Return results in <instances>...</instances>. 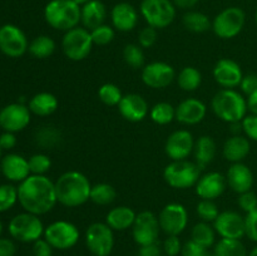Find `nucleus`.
Instances as JSON below:
<instances>
[{"mask_svg": "<svg viewBox=\"0 0 257 256\" xmlns=\"http://www.w3.org/2000/svg\"><path fill=\"white\" fill-rule=\"evenodd\" d=\"M150 117L156 124L166 125L170 124L176 119V107L168 102L156 103L150 110Z\"/></svg>", "mask_w": 257, "mask_h": 256, "instance_id": "nucleus-37", "label": "nucleus"}, {"mask_svg": "<svg viewBox=\"0 0 257 256\" xmlns=\"http://www.w3.org/2000/svg\"><path fill=\"white\" fill-rule=\"evenodd\" d=\"M29 42L25 33L14 24L0 27V52L9 58H19L28 52Z\"/></svg>", "mask_w": 257, "mask_h": 256, "instance_id": "nucleus-12", "label": "nucleus"}, {"mask_svg": "<svg viewBox=\"0 0 257 256\" xmlns=\"http://www.w3.org/2000/svg\"><path fill=\"white\" fill-rule=\"evenodd\" d=\"M138 19H140V15H138L137 9L130 3H118L110 10L112 27L118 32H132L137 27Z\"/></svg>", "mask_w": 257, "mask_h": 256, "instance_id": "nucleus-24", "label": "nucleus"}, {"mask_svg": "<svg viewBox=\"0 0 257 256\" xmlns=\"http://www.w3.org/2000/svg\"><path fill=\"white\" fill-rule=\"evenodd\" d=\"M246 14L241 8L230 7L221 10L212 20V30L220 39H232L242 32Z\"/></svg>", "mask_w": 257, "mask_h": 256, "instance_id": "nucleus-9", "label": "nucleus"}, {"mask_svg": "<svg viewBox=\"0 0 257 256\" xmlns=\"http://www.w3.org/2000/svg\"><path fill=\"white\" fill-rule=\"evenodd\" d=\"M55 48L57 44L53 38L49 35H39L29 43L28 52L37 59H45L55 52Z\"/></svg>", "mask_w": 257, "mask_h": 256, "instance_id": "nucleus-33", "label": "nucleus"}, {"mask_svg": "<svg viewBox=\"0 0 257 256\" xmlns=\"http://www.w3.org/2000/svg\"><path fill=\"white\" fill-rule=\"evenodd\" d=\"M32 118L29 107L24 103H10L0 110V127L7 132L17 133L28 127Z\"/></svg>", "mask_w": 257, "mask_h": 256, "instance_id": "nucleus-15", "label": "nucleus"}, {"mask_svg": "<svg viewBox=\"0 0 257 256\" xmlns=\"http://www.w3.org/2000/svg\"><path fill=\"white\" fill-rule=\"evenodd\" d=\"M255 22H256V24H257V9H256V12H255Z\"/></svg>", "mask_w": 257, "mask_h": 256, "instance_id": "nucleus-63", "label": "nucleus"}, {"mask_svg": "<svg viewBox=\"0 0 257 256\" xmlns=\"http://www.w3.org/2000/svg\"><path fill=\"white\" fill-rule=\"evenodd\" d=\"M18 202V187L12 183L0 185V212L9 211Z\"/></svg>", "mask_w": 257, "mask_h": 256, "instance_id": "nucleus-41", "label": "nucleus"}, {"mask_svg": "<svg viewBox=\"0 0 257 256\" xmlns=\"http://www.w3.org/2000/svg\"><path fill=\"white\" fill-rule=\"evenodd\" d=\"M215 256H247L248 252L241 240L221 238L213 248Z\"/></svg>", "mask_w": 257, "mask_h": 256, "instance_id": "nucleus-36", "label": "nucleus"}, {"mask_svg": "<svg viewBox=\"0 0 257 256\" xmlns=\"http://www.w3.org/2000/svg\"><path fill=\"white\" fill-rule=\"evenodd\" d=\"M216 117L227 123L241 122L247 113V100L235 89H221L213 95L211 102Z\"/></svg>", "mask_w": 257, "mask_h": 256, "instance_id": "nucleus-3", "label": "nucleus"}, {"mask_svg": "<svg viewBox=\"0 0 257 256\" xmlns=\"http://www.w3.org/2000/svg\"><path fill=\"white\" fill-rule=\"evenodd\" d=\"M137 256H162V248L158 246L157 242L140 246Z\"/></svg>", "mask_w": 257, "mask_h": 256, "instance_id": "nucleus-54", "label": "nucleus"}, {"mask_svg": "<svg viewBox=\"0 0 257 256\" xmlns=\"http://www.w3.org/2000/svg\"><path fill=\"white\" fill-rule=\"evenodd\" d=\"M2 233H3V222L2 220H0V236H2Z\"/></svg>", "mask_w": 257, "mask_h": 256, "instance_id": "nucleus-62", "label": "nucleus"}, {"mask_svg": "<svg viewBox=\"0 0 257 256\" xmlns=\"http://www.w3.org/2000/svg\"><path fill=\"white\" fill-rule=\"evenodd\" d=\"M80 10L73 0H50L44 8V19L53 29L65 33L79 25Z\"/></svg>", "mask_w": 257, "mask_h": 256, "instance_id": "nucleus-4", "label": "nucleus"}, {"mask_svg": "<svg viewBox=\"0 0 257 256\" xmlns=\"http://www.w3.org/2000/svg\"><path fill=\"white\" fill-rule=\"evenodd\" d=\"M175 79V68L166 62L148 63L142 68V82L153 89H163Z\"/></svg>", "mask_w": 257, "mask_h": 256, "instance_id": "nucleus-16", "label": "nucleus"}, {"mask_svg": "<svg viewBox=\"0 0 257 256\" xmlns=\"http://www.w3.org/2000/svg\"><path fill=\"white\" fill-rule=\"evenodd\" d=\"M206 250H207V248L202 247L201 245L196 243L195 241L188 240L187 242L183 243L181 255L182 256H203V253L206 252Z\"/></svg>", "mask_w": 257, "mask_h": 256, "instance_id": "nucleus-51", "label": "nucleus"}, {"mask_svg": "<svg viewBox=\"0 0 257 256\" xmlns=\"http://www.w3.org/2000/svg\"><path fill=\"white\" fill-rule=\"evenodd\" d=\"M240 88L242 90V93H245L247 97L250 94H252L255 90H257V74L243 75Z\"/></svg>", "mask_w": 257, "mask_h": 256, "instance_id": "nucleus-52", "label": "nucleus"}, {"mask_svg": "<svg viewBox=\"0 0 257 256\" xmlns=\"http://www.w3.org/2000/svg\"><path fill=\"white\" fill-rule=\"evenodd\" d=\"M54 183L58 202L65 207H79L90 200L92 183L89 178L79 171L64 172Z\"/></svg>", "mask_w": 257, "mask_h": 256, "instance_id": "nucleus-2", "label": "nucleus"}, {"mask_svg": "<svg viewBox=\"0 0 257 256\" xmlns=\"http://www.w3.org/2000/svg\"><path fill=\"white\" fill-rule=\"evenodd\" d=\"M8 230L14 240L29 243L42 238V236H44L45 227L39 216L24 211L10 220Z\"/></svg>", "mask_w": 257, "mask_h": 256, "instance_id": "nucleus-6", "label": "nucleus"}, {"mask_svg": "<svg viewBox=\"0 0 257 256\" xmlns=\"http://www.w3.org/2000/svg\"><path fill=\"white\" fill-rule=\"evenodd\" d=\"M117 197V191L112 185L105 182L95 183L92 185L90 190V201L95 205L99 206H108L114 202Z\"/></svg>", "mask_w": 257, "mask_h": 256, "instance_id": "nucleus-34", "label": "nucleus"}, {"mask_svg": "<svg viewBox=\"0 0 257 256\" xmlns=\"http://www.w3.org/2000/svg\"><path fill=\"white\" fill-rule=\"evenodd\" d=\"M191 240L195 241L196 243L201 245L202 247L210 248L215 245L216 241V230L210 222H201L196 223L191 231Z\"/></svg>", "mask_w": 257, "mask_h": 256, "instance_id": "nucleus-32", "label": "nucleus"}, {"mask_svg": "<svg viewBox=\"0 0 257 256\" xmlns=\"http://www.w3.org/2000/svg\"><path fill=\"white\" fill-rule=\"evenodd\" d=\"M107 18V8L100 0H90L84 4L80 10V23L88 30L104 24Z\"/></svg>", "mask_w": 257, "mask_h": 256, "instance_id": "nucleus-26", "label": "nucleus"}, {"mask_svg": "<svg viewBox=\"0 0 257 256\" xmlns=\"http://www.w3.org/2000/svg\"><path fill=\"white\" fill-rule=\"evenodd\" d=\"M58 98L49 92H40L33 95L28 102L30 112L39 117H48L58 109Z\"/></svg>", "mask_w": 257, "mask_h": 256, "instance_id": "nucleus-30", "label": "nucleus"}, {"mask_svg": "<svg viewBox=\"0 0 257 256\" xmlns=\"http://www.w3.org/2000/svg\"><path fill=\"white\" fill-rule=\"evenodd\" d=\"M177 83L185 92H193L200 88L202 83V74L195 67H185L177 75Z\"/></svg>", "mask_w": 257, "mask_h": 256, "instance_id": "nucleus-35", "label": "nucleus"}, {"mask_svg": "<svg viewBox=\"0 0 257 256\" xmlns=\"http://www.w3.org/2000/svg\"><path fill=\"white\" fill-rule=\"evenodd\" d=\"M182 242L177 235H168L163 242V251L167 256H177L182 251Z\"/></svg>", "mask_w": 257, "mask_h": 256, "instance_id": "nucleus-48", "label": "nucleus"}, {"mask_svg": "<svg viewBox=\"0 0 257 256\" xmlns=\"http://www.w3.org/2000/svg\"><path fill=\"white\" fill-rule=\"evenodd\" d=\"M247 256H257V246H256V247H253L252 250L250 251V253H248Z\"/></svg>", "mask_w": 257, "mask_h": 256, "instance_id": "nucleus-60", "label": "nucleus"}, {"mask_svg": "<svg viewBox=\"0 0 257 256\" xmlns=\"http://www.w3.org/2000/svg\"><path fill=\"white\" fill-rule=\"evenodd\" d=\"M227 186L236 193H243L251 191L253 186V173L245 163H232L226 173Z\"/></svg>", "mask_w": 257, "mask_h": 256, "instance_id": "nucleus-25", "label": "nucleus"}, {"mask_svg": "<svg viewBox=\"0 0 257 256\" xmlns=\"http://www.w3.org/2000/svg\"><path fill=\"white\" fill-rule=\"evenodd\" d=\"M3 151H4V150H3V148H2V147H0V162H2L3 157H4V156H3Z\"/></svg>", "mask_w": 257, "mask_h": 256, "instance_id": "nucleus-61", "label": "nucleus"}, {"mask_svg": "<svg viewBox=\"0 0 257 256\" xmlns=\"http://www.w3.org/2000/svg\"><path fill=\"white\" fill-rule=\"evenodd\" d=\"M15 146H17V137H15V133L4 131V133L0 135V147L4 151H9L12 150V148H14Z\"/></svg>", "mask_w": 257, "mask_h": 256, "instance_id": "nucleus-53", "label": "nucleus"}, {"mask_svg": "<svg viewBox=\"0 0 257 256\" xmlns=\"http://www.w3.org/2000/svg\"><path fill=\"white\" fill-rule=\"evenodd\" d=\"M18 202L37 216L50 212L58 203L55 183L45 175H30L18 186Z\"/></svg>", "mask_w": 257, "mask_h": 256, "instance_id": "nucleus-1", "label": "nucleus"}, {"mask_svg": "<svg viewBox=\"0 0 257 256\" xmlns=\"http://www.w3.org/2000/svg\"><path fill=\"white\" fill-rule=\"evenodd\" d=\"M161 226L158 217L151 211H142L137 213L132 226V235L136 243L140 246L156 243L160 236Z\"/></svg>", "mask_w": 257, "mask_h": 256, "instance_id": "nucleus-14", "label": "nucleus"}, {"mask_svg": "<svg viewBox=\"0 0 257 256\" xmlns=\"http://www.w3.org/2000/svg\"><path fill=\"white\" fill-rule=\"evenodd\" d=\"M207 107L197 98H187L176 107V120L185 125L198 124L205 119Z\"/></svg>", "mask_w": 257, "mask_h": 256, "instance_id": "nucleus-23", "label": "nucleus"}, {"mask_svg": "<svg viewBox=\"0 0 257 256\" xmlns=\"http://www.w3.org/2000/svg\"><path fill=\"white\" fill-rule=\"evenodd\" d=\"M0 170H2L4 177L10 182L20 183L32 175L29 168V161L18 153L5 155L0 162Z\"/></svg>", "mask_w": 257, "mask_h": 256, "instance_id": "nucleus-22", "label": "nucleus"}, {"mask_svg": "<svg viewBox=\"0 0 257 256\" xmlns=\"http://www.w3.org/2000/svg\"><path fill=\"white\" fill-rule=\"evenodd\" d=\"M79 228L65 220L54 221L44 230V238L57 250H69L79 241Z\"/></svg>", "mask_w": 257, "mask_h": 256, "instance_id": "nucleus-10", "label": "nucleus"}, {"mask_svg": "<svg viewBox=\"0 0 257 256\" xmlns=\"http://www.w3.org/2000/svg\"><path fill=\"white\" fill-rule=\"evenodd\" d=\"M120 115L128 122H142L150 113V107L145 98L137 93L123 94L119 104L117 105Z\"/></svg>", "mask_w": 257, "mask_h": 256, "instance_id": "nucleus-20", "label": "nucleus"}, {"mask_svg": "<svg viewBox=\"0 0 257 256\" xmlns=\"http://www.w3.org/2000/svg\"><path fill=\"white\" fill-rule=\"evenodd\" d=\"M62 140L59 131L53 125H43L35 132V142L43 148H53Z\"/></svg>", "mask_w": 257, "mask_h": 256, "instance_id": "nucleus-38", "label": "nucleus"}, {"mask_svg": "<svg viewBox=\"0 0 257 256\" xmlns=\"http://www.w3.org/2000/svg\"><path fill=\"white\" fill-rule=\"evenodd\" d=\"M98 97L103 104L114 107V105L119 104L120 99L123 98V93L120 88L114 83H104L98 89Z\"/></svg>", "mask_w": 257, "mask_h": 256, "instance_id": "nucleus-39", "label": "nucleus"}, {"mask_svg": "<svg viewBox=\"0 0 257 256\" xmlns=\"http://www.w3.org/2000/svg\"><path fill=\"white\" fill-rule=\"evenodd\" d=\"M251 150L250 141L243 136H232L225 142L222 148L223 157L232 163L242 162L248 156Z\"/></svg>", "mask_w": 257, "mask_h": 256, "instance_id": "nucleus-27", "label": "nucleus"}, {"mask_svg": "<svg viewBox=\"0 0 257 256\" xmlns=\"http://www.w3.org/2000/svg\"><path fill=\"white\" fill-rule=\"evenodd\" d=\"M53 246L45 238H39L33 242V255L34 256H53Z\"/></svg>", "mask_w": 257, "mask_h": 256, "instance_id": "nucleus-50", "label": "nucleus"}, {"mask_svg": "<svg viewBox=\"0 0 257 256\" xmlns=\"http://www.w3.org/2000/svg\"><path fill=\"white\" fill-rule=\"evenodd\" d=\"M230 127H231V132L233 133V136H238L242 131V120L241 122H233L230 123Z\"/></svg>", "mask_w": 257, "mask_h": 256, "instance_id": "nucleus-58", "label": "nucleus"}, {"mask_svg": "<svg viewBox=\"0 0 257 256\" xmlns=\"http://www.w3.org/2000/svg\"><path fill=\"white\" fill-rule=\"evenodd\" d=\"M90 32L84 27H75L64 33L62 39V50L65 57L73 62H80L90 54L93 49Z\"/></svg>", "mask_w": 257, "mask_h": 256, "instance_id": "nucleus-7", "label": "nucleus"}, {"mask_svg": "<svg viewBox=\"0 0 257 256\" xmlns=\"http://www.w3.org/2000/svg\"><path fill=\"white\" fill-rule=\"evenodd\" d=\"M216 153H217V146L211 136H201L197 141H195V148H193L195 162L201 170L212 163Z\"/></svg>", "mask_w": 257, "mask_h": 256, "instance_id": "nucleus-29", "label": "nucleus"}, {"mask_svg": "<svg viewBox=\"0 0 257 256\" xmlns=\"http://www.w3.org/2000/svg\"><path fill=\"white\" fill-rule=\"evenodd\" d=\"M237 202L241 210L245 211L246 213L251 212V211L257 208V195L255 192H252V191L240 193Z\"/></svg>", "mask_w": 257, "mask_h": 256, "instance_id": "nucleus-47", "label": "nucleus"}, {"mask_svg": "<svg viewBox=\"0 0 257 256\" xmlns=\"http://www.w3.org/2000/svg\"><path fill=\"white\" fill-rule=\"evenodd\" d=\"M157 29L147 25L138 34V44L142 48H151L157 42Z\"/></svg>", "mask_w": 257, "mask_h": 256, "instance_id": "nucleus-45", "label": "nucleus"}, {"mask_svg": "<svg viewBox=\"0 0 257 256\" xmlns=\"http://www.w3.org/2000/svg\"><path fill=\"white\" fill-rule=\"evenodd\" d=\"M201 177V168L196 162L183 160L172 161L166 166L163 171V178L166 183L172 188L186 190L196 186Z\"/></svg>", "mask_w": 257, "mask_h": 256, "instance_id": "nucleus-5", "label": "nucleus"}, {"mask_svg": "<svg viewBox=\"0 0 257 256\" xmlns=\"http://www.w3.org/2000/svg\"><path fill=\"white\" fill-rule=\"evenodd\" d=\"M247 108L252 114H257V90L247 97Z\"/></svg>", "mask_w": 257, "mask_h": 256, "instance_id": "nucleus-57", "label": "nucleus"}, {"mask_svg": "<svg viewBox=\"0 0 257 256\" xmlns=\"http://www.w3.org/2000/svg\"><path fill=\"white\" fill-rule=\"evenodd\" d=\"M200 0H173V4L176 8H180L183 10H190L198 4Z\"/></svg>", "mask_w": 257, "mask_h": 256, "instance_id": "nucleus-56", "label": "nucleus"}, {"mask_svg": "<svg viewBox=\"0 0 257 256\" xmlns=\"http://www.w3.org/2000/svg\"><path fill=\"white\" fill-rule=\"evenodd\" d=\"M227 187L226 176L220 172H208L201 176L195 186L196 193L202 200H216L225 192Z\"/></svg>", "mask_w": 257, "mask_h": 256, "instance_id": "nucleus-21", "label": "nucleus"}, {"mask_svg": "<svg viewBox=\"0 0 257 256\" xmlns=\"http://www.w3.org/2000/svg\"><path fill=\"white\" fill-rule=\"evenodd\" d=\"M196 213L201 221L213 223L220 215V210L212 200H201L196 206Z\"/></svg>", "mask_w": 257, "mask_h": 256, "instance_id": "nucleus-42", "label": "nucleus"}, {"mask_svg": "<svg viewBox=\"0 0 257 256\" xmlns=\"http://www.w3.org/2000/svg\"><path fill=\"white\" fill-rule=\"evenodd\" d=\"M176 9L171 0H142L140 13L150 27L165 29L176 19Z\"/></svg>", "mask_w": 257, "mask_h": 256, "instance_id": "nucleus-8", "label": "nucleus"}, {"mask_svg": "<svg viewBox=\"0 0 257 256\" xmlns=\"http://www.w3.org/2000/svg\"><path fill=\"white\" fill-rule=\"evenodd\" d=\"M213 227L221 238L241 240L245 236V217L236 211H222L213 222Z\"/></svg>", "mask_w": 257, "mask_h": 256, "instance_id": "nucleus-19", "label": "nucleus"}, {"mask_svg": "<svg viewBox=\"0 0 257 256\" xmlns=\"http://www.w3.org/2000/svg\"><path fill=\"white\" fill-rule=\"evenodd\" d=\"M17 246L10 238L0 237V256H14Z\"/></svg>", "mask_w": 257, "mask_h": 256, "instance_id": "nucleus-55", "label": "nucleus"}, {"mask_svg": "<svg viewBox=\"0 0 257 256\" xmlns=\"http://www.w3.org/2000/svg\"><path fill=\"white\" fill-rule=\"evenodd\" d=\"M28 161L32 175H45L52 167V160L44 153H35Z\"/></svg>", "mask_w": 257, "mask_h": 256, "instance_id": "nucleus-44", "label": "nucleus"}, {"mask_svg": "<svg viewBox=\"0 0 257 256\" xmlns=\"http://www.w3.org/2000/svg\"><path fill=\"white\" fill-rule=\"evenodd\" d=\"M161 230L166 235H180L188 225L187 208L177 202L167 203L158 216Z\"/></svg>", "mask_w": 257, "mask_h": 256, "instance_id": "nucleus-13", "label": "nucleus"}, {"mask_svg": "<svg viewBox=\"0 0 257 256\" xmlns=\"http://www.w3.org/2000/svg\"><path fill=\"white\" fill-rule=\"evenodd\" d=\"M245 235L251 241L257 242V208L245 216Z\"/></svg>", "mask_w": 257, "mask_h": 256, "instance_id": "nucleus-46", "label": "nucleus"}, {"mask_svg": "<svg viewBox=\"0 0 257 256\" xmlns=\"http://www.w3.org/2000/svg\"><path fill=\"white\" fill-rule=\"evenodd\" d=\"M85 245L94 256H109L114 247V233L105 222H93L85 230Z\"/></svg>", "mask_w": 257, "mask_h": 256, "instance_id": "nucleus-11", "label": "nucleus"}, {"mask_svg": "<svg viewBox=\"0 0 257 256\" xmlns=\"http://www.w3.org/2000/svg\"><path fill=\"white\" fill-rule=\"evenodd\" d=\"M89 32H90V35H92L93 44L100 45V47L112 43L115 37L114 28L107 24L99 25V27L94 28L93 30H89Z\"/></svg>", "mask_w": 257, "mask_h": 256, "instance_id": "nucleus-43", "label": "nucleus"}, {"mask_svg": "<svg viewBox=\"0 0 257 256\" xmlns=\"http://www.w3.org/2000/svg\"><path fill=\"white\" fill-rule=\"evenodd\" d=\"M183 27L188 30V32L197 33H206L210 29H212V22L210 18L205 14V13L196 12V10H188L182 18Z\"/></svg>", "mask_w": 257, "mask_h": 256, "instance_id": "nucleus-31", "label": "nucleus"}, {"mask_svg": "<svg viewBox=\"0 0 257 256\" xmlns=\"http://www.w3.org/2000/svg\"><path fill=\"white\" fill-rule=\"evenodd\" d=\"M123 59L125 64L132 69H140L145 67V53L140 44H127L123 49Z\"/></svg>", "mask_w": 257, "mask_h": 256, "instance_id": "nucleus-40", "label": "nucleus"}, {"mask_svg": "<svg viewBox=\"0 0 257 256\" xmlns=\"http://www.w3.org/2000/svg\"><path fill=\"white\" fill-rule=\"evenodd\" d=\"M74 3H77L78 5H80V7H83L84 4H87V3H89L90 0H73Z\"/></svg>", "mask_w": 257, "mask_h": 256, "instance_id": "nucleus-59", "label": "nucleus"}, {"mask_svg": "<svg viewBox=\"0 0 257 256\" xmlns=\"http://www.w3.org/2000/svg\"><path fill=\"white\" fill-rule=\"evenodd\" d=\"M213 78L216 83L223 89H235L240 87L243 78L242 69L240 64L230 58H222L213 67Z\"/></svg>", "mask_w": 257, "mask_h": 256, "instance_id": "nucleus-18", "label": "nucleus"}, {"mask_svg": "<svg viewBox=\"0 0 257 256\" xmlns=\"http://www.w3.org/2000/svg\"><path fill=\"white\" fill-rule=\"evenodd\" d=\"M195 148V140L190 131L178 130L168 136L165 152L171 161H183L190 157Z\"/></svg>", "mask_w": 257, "mask_h": 256, "instance_id": "nucleus-17", "label": "nucleus"}, {"mask_svg": "<svg viewBox=\"0 0 257 256\" xmlns=\"http://www.w3.org/2000/svg\"><path fill=\"white\" fill-rule=\"evenodd\" d=\"M242 131L246 137L257 142V114L246 115L242 119Z\"/></svg>", "mask_w": 257, "mask_h": 256, "instance_id": "nucleus-49", "label": "nucleus"}, {"mask_svg": "<svg viewBox=\"0 0 257 256\" xmlns=\"http://www.w3.org/2000/svg\"><path fill=\"white\" fill-rule=\"evenodd\" d=\"M137 213L128 206H117L113 207L105 216V223L113 231H125L135 223Z\"/></svg>", "mask_w": 257, "mask_h": 256, "instance_id": "nucleus-28", "label": "nucleus"}]
</instances>
